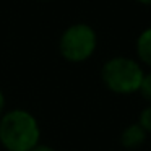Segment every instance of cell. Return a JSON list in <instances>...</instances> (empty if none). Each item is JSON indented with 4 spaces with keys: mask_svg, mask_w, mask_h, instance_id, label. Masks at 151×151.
<instances>
[{
    "mask_svg": "<svg viewBox=\"0 0 151 151\" xmlns=\"http://www.w3.org/2000/svg\"><path fill=\"white\" fill-rule=\"evenodd\" d=\"M36 117L24 109H13L0 117V143L7 151H31L41 143Z\"/></svg>",
    "mask_w": 151,
    "mask_h": 151,
    "instance_id": "cell-1",
    "label": "cell"
},
{
    "mask_svg": "<svg viewBox=\"0 0 151 151\" xmlns=\"http://www.w3.org/2000/svg\"><path fill=\"white\" fill-rule=\"evenodd\" d=\"M101 75L104 85L112 93L130 94L140 89L145 72L137 60L128 57H114L104 63Z\"/></svg>",
    "mask_w": 151,
    "mask_h": 151,
    "instance_id": "cell-2",
    "label": "cell"
},
{
    "mask_svg": "<svg viewBox=\"0 0 151 151\" xmlns=\"http://www.w3.org/2000/svg\"><path fill=\"white\" fill-rule=\"evenodd\" d=\"M98 37L91 26L76 23L68 26L60 36L59 49L68 62H85L94 54Z\"/></svg>",
    "mask_w": 151,
    "mask_h": 151,
    "instance_id": "cell-3",
    "label": "cell"
},
{
    "mask_svg": "<svg viewBox=\"0 0 151 151\" xmlns=\"http://www.w3.org/2000/svg\"><path fill=\"white\" fill-rule=\"evenodd\" d=\"M146 137L148 133L143 130V127L140 124H132L124 128V132L120 135V143L125 150L133 151L143 146L145 141H146Z\"/></svg>",
    "mask_w": 151,
    "mask_h": 151,
    "instance_id": "cell-4",
    "label": "cell"
},
{
    "mask_svg": "<svg viewBox=\"0 0 151 151\" xmlns=\"http://www.w3.org/2000/svg\"><path fill=\"white\" fill-rule=\"evenodd\" d=\"M137 54H138V59L145 65L151 67V28L145 29L140 34V37L137 41Z\"/></svg>",
    "mask_w": 151,
    "mask_h": 151,
    "instance_id": "cell-5",
    "label": "cell"
},
{
    "mask_svg": "<svg viewBox=\"0 0 151 151\" xmlns=\"http://www.w3.org/2000/svg\"><path fill=\"white\" fill-rule=\"evenodd\" d=\"M138 124L143 127V130L146 132V133H151V104H148L146 107L141 111Z\"/></svg>",
    "mask_w": 151,
    "mask_h": 151,
    "instance_id": "cell-6",
    "label": "cell"
},
{
    "mask_svg": "<svg viewBox=\"0 0 151 151\" xmlns=\"http://www.w3.org/2000/svg\"><path fill=\"white\" fill-rule=\"evenodd\" d=\"M138 93H141V96L151 104V72L145 73L143 81H141V86H140V89H138Z\"/></svg>",
    "mask_w": 151,
    "mask_h": 151,
    "instance_id": "cell-7",
    "label": "cell"
},
{
    "mask_svg": "<svg viewBox=\"0 0 151 151\" xmlns=\"http://www.w3.org/2000/svg\"><path fill=\"white\" fill-rule=\"evenodd\" d=\"M31 151H55L52 146H49V145H42V143H39V145H36V146L33 148Z\"/></svg>",
    "mask_w": 151,
    "mask_h": 151,
    "instance_id": "cell-8",
    "label": "cell"
},
{
    "mask_svg": "<svg viewBox=\"0 0 151 151\" xmlns=\"http://www.w3.org/2000/svg\"><path fill=\"white\" fill-rule=\"evenodd\" d=\"M5 114V94L4 91L0 89V117Z\"/></svg>",
    "mask_w": 151,
    "mask_h": 151,
    "instance_id": "cell-9",
    "label": "cell"
},
{
    "mask_svg": "<svg viewBox=\"0 0 151 151\" xmlns=\"http://www.w3.org/2000/svg\"><path fill=\"white\" fill-rule=\"evenodd\" d=\"M138 2H141V4H146V5H151V0H138Z\"/></svg>",
    "mask_w": 151,
    "mask_h": 151,
    "instance_id": "cell-10",
    "label": "cell"
}]
</instances>
